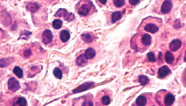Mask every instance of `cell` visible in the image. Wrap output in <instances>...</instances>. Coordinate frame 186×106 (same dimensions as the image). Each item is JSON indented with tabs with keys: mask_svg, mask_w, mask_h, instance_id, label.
<instances>
[{
	"mask_svg": "<svg viewBox=\"0 0 186 106\" xmlns=\"http://www.w3.org/2000/svg\"><path fill=\"white\" fill-rule=\"evenodd\" d=\"M171 73V70L167 65L161 67L158 71V75L159 78H164Z\"/></svg>",
	"mask_w": 186,
	"mask_h": 106,
	"instance_id": "cell-10",
	"label": "cell"
},
{
	"mask_svg": "<svg viewBox=\"0 0 186 106\" xmlns=\"http://www.w3.org/2000/svg\"><path fill=\"white\" fill-rule=\"evenodd\" d=\"M97 5L99 7H103L106 5L107 0H95Z\"/></svg>",
	"mask_w": 186,
	"mask_h": 106,
	"instance_id": "cell-30",
	"label": "cell"
},
{
	"mask_svg": "<svg viewBox=\"0 0 186 106\" xmlns=\"http://www.w3.org/2000/svg\"><path fill=\"white\" fill-rule=\"evenodd\" d=\"M164 95L163 96V104L166 106H171L173 104L175 100L174 95L169 92L165 93Z\"/></svg>",
	"mask_w": 186,
	"mask_h": 106,
	"instance_id": "cell-7",
	"label": "cell"
},
{
	"mask_svg": "<svg viewBox=\"0 0 186 106\" xmlns=\"http://www.w3.org/2000/svg\"><path fill=\"white\" fill-rule=\"evenodd\" d=\"M75 11L80 16L86 17L92 14L95 7L91 0H80L76 4Z\"/></svg>",
	"mask_w": 186,
	"mask_h": 106,
	"instance_id": "cell-1",
	"label": "cell"
},
{
	"mask_svg": "<svg viewBox=\"0 0 186 106\" xmlns=\"http://www.w3.org/2000/svg\"><path fill=\"white\" fill-rule=\"evenodd\" d=\"M87 60L88 59L85 57L84 54H81L77 58L76 60V63L78 66H83L88 63Z\"/></svg>",
	"mask_w": 186,
	"mask_h": 106,
	"instance_id": "cell-19",
	"label": "cell"
},
{
	"mask_svg": "<svg viewBox=\"0 0 186 106\" xmlns=\"http://www.w3.org/2000/svg\"><path fill=\"white\" fill-rule=\"evenodd\" d=\"M84 55L87 59H92L95 57L96 52L92 48H89L85 50Z\"/></svg>",
	"mask_w": 186,
	"mask_h": 106,
	"instance_id": "cell-17",
	"label": "cell"
},
{
	"mask_svg": "<svg viewBox=\"0 0 186 106\" xmlns=\"http://www.w3.org/2000/svg\"><path fill=\"white\" fill-rule=\"evenodd\" d=\"M137 43L139 42L138 44V46L136 48V50L139 46H142V48L148 47L151 44L152 37L148 33H144L143 35H140L137 37Z\"/></svg>",
	"mask_w": 186,
	"mask_h": 106,
	"instance_id": "cell-3",
	"label": "cell"
},
{
	"mask_svg": "<svg viewBox=\"0 0 186 106\" xmlns=\"http://www.w3.org/2000/svg\"><path fill=\"white\" fill-rule=\"evenodd\" d=\"M122 18V14L120 11H115L112 13L111 15V22L115 23L118 21L120 20Z\"/></svg>",
	"mask_w": 186,
	"mask_h": 106,
	"instance_id": "cell-18",
	"label": "cell"
},
{
	"mask_svg": "<svg viewBox=\"0 0 186 106\" xmlns=\"http://www.w3.org/2000/svg\"><path fill=\"white\" fill-rule=\"evenodd\" d=\"M8 90L12 92H15L21 88L19 82L15 77H11L8 82Z\"/></svg>",
	"mask_w": 186,
	"mask_h": 106,
	"instance_id": "cell-6",
	"label": "cell"
},
{
	"mask_svg": "<svg viewBox=\"0 0 186 106\" xmlns=\"http://www.w3.org/2000/svg\"><path fill=\"white\" fill-rule=\"evenodd\" d=\"M141 0H129V3L132 6H136L140 2Z\"/></svg>",
	"mask_w": 186,
	"mask_h": 106,
	"instance_id": "cell-32",
	"label": "cell"
},
{
	"mask_svg": "<svg viewBox=\"0 0 186 106\" xmlns=\"http://www.w3.org/2000/svg\"><path fill=\"white\" fill-rule=\"evenodd\" d=\"M160 12L161 14H166L171 12L173 7L172 0H160Z\"/></svg>",
	"mask_w": 186,
	"mask_h": 106,
	"instance_id": "cell-4",
	"label": "cell"
},
{
	"mask_svg": "<svg viewBox=\"0 0 186 106\" xmlns=\"http://www.w3.org/2000/svg\"><path fill=\"white\" fill-rule=\"evenodd\" d=\"M150 81L148 77L144 75H141L139 77V82L142 86H145L148 84Z\"/></svg>",
	"mask_w": 186,
	"mask_h": 106,
	"instance_id": "cell-21",
	"label": "cell"
},
{
	"mask_svg": "<svg viewBox=\"0 0 186 106\" xmlns=\"http://www.w3.org/2000/svg\"><path fill=\"white\" fill-rule=\"evenodd\" d=\"M54 16L56 17H63L65 20L69 22H71L74 20L75 18L74 14L72 13L68 12L65 9H62V8H60L56 11Z\"/></svg>",
	"mask_w": 186,
	"mask_h": 106,
	"instance_id": "cell-5",
	"label": "cell"
},
{
	"mask_svg": "<svg viewBox=\"0 0 186 106\" xmlns=\"http://www.w3.org/2000/svg\"><path fill=\"white\" fill-rule=\"evenodd\" d=\"M182 42L179 39H175L170 42L169 45L170 51L172 52L176 51L181 47Z\"/></svg>",
	"mask_w": 186,
	"mask_h": 106,
	"instance_id": "cell-12",
	"label": "cell"
},
{
	"mask_svg": "<svg viewBox=\"0 0 186 106\" xmlns=\"http://www.w3.org/2000/svg\"><path fill=\"white\" fill-rule=\"evenodd\" d=\"M94 83L93 82H86L83 84L73 90V92L74 93L81 92L85 91L91 88L94 86Z\"/></svg>",
	"mask_w": 186,
	"mask_h": 106,
	"instance_id": "cell-11",
	"label": "cell"
},
{
	"mask_svg": "<svg viewBox=\"0 0 186 106\" xmlns=\"http://www.w3.org/2000/svg\"><path fill=\"white\" fill-rule=\"evenodd\" d=\"M63 22L60 19H55L52 22V26L54 29H59L62 26Z\"/></svg>",
	"mask_w": 186,
	"mask_h": 106,
	"instance_id": "cell-23",
	"label": "cell"
},
{
	"mask_svg": "<svg viewBox=\"0 0 186 106\" xmlns=\"http://www.w3.org/2000/svg\"><path fill=\"white\" fill-rule=\"evenodd\" d=\"M81 37L83 40L87 43H90L93 41L92 36L89 33H83L81 35Z\"/></svg>",
	"mask_w": 186,
	"mask_h": 106,
	"instance_id": "cell-26",
	"label": "cell"
},
{
	"mask_svg": "<svg viewBox=\"0 0 186 106\" xmlns=\"http://www.w3.org/2000/svg\"><path fill=\"white\" fill-rule=\"evenodd\" d=\"M31 54V52L30 49H27L24 52L23 55L25 57H28L30 56Z\"/></svg>",
	"mask_w": 186,
	"mask_h": 106,
	"instance_id": "cell-33",
	"label": "cell"
},
{
	"mask_svg": "<svg viewBox=\"0 0 186 106\" xmlns=\"http://www.w3.org/2000/svg\"><path fill=\"white\" fill-rule=\"evenodd\" d=\"M147 96L144 94L140 95L136 99L135 103L136 105L143 106L146 105L148 101Z\"/></svg>",
	"mask_w": 186,
	"mask_h": 106,
	"instance_id": "cell-13",
	"label": "cell"
},
{
	"mask_svg": "<svg viewBox=\"0 0 186 106\" xmlns=\"http://www.w3.org/2000/svg\"><path fill=\"white\" fill-rule=\"evenodd\" d=\"M60 39L62 42L65 43L70 39L71 36L70 32L66 30H63L60 33Z\"/></svg>",
	"mask_w": 186,
	"mask_h": 106,
	"instance_id": "cell-14",
	"label": "cell"
},
{
	"mask_svg": "<svg viewBox=\"0 0 186 106\" xmlns=\"http://www.w3.org/2000/svg\"><path fill=\"white\" fill-rule=\"evenodd\" d=\"M82 106H93L92 101L91 100H84L83 103L81 105Z\"/></svg>",
	"mask_w": 186,
	"mask_h": 106,
	"instance_id": "cell-31",
	"label": "cell"
},
{
	"mask_svg": "<svg viewBox=\"0 0 186 106\" xmlns=\"http://www.w3.org/2000/svg\"><path fill=\"white\" fill-rule=\"evenodd\" d=\"M31 32L27 31H23V32H22L20 35V37L19 38L21 39H27L29 38V35L31 34Z\"/></svg>",
	"mask_w": 186,
	"mask_h": 106,
	"instance_id": "cell-28",
	"label": "cell"
},
{
	"mask_svg": "<svg viewBox=\"0 0 186 106\" xmlns=\"http://www.w3.org/2000/svg\"><path fill=\"white\" fill-rule=\"evenodd\" d=\"M13 58H3L0 60V67L3 68L7 67L14 62Z\"/></svg>",
	"mask_w": 186,
	"mask_h": 106,
	"instance_id": "cell-16",
	"label": "cell"
},
{
	"mask_svg": "<svg viewBox=\"0 0 186 106\" xmlns=\"http://www.w3.org/2000/svg\"><path fill=\"white\" fill-rule=\"evenodd\" d=\"M165 58L166 62L168 64H172L174 60V57L173 54L169 51L166 52Z\"/></svg>",
	"mask_w": 186,
	"mask_h": 106,
	"instance_id": "cell-20",
	"label": "cell"
},
{
	"mask_svg": "<svg viewBox=\"0 0 186 106\" xmlns=\"http://www.w3.org/2000/svg\"><path fill=\"white\" fill-rule=\"evenodd\" d=\"M27 101L26 99L23 97H19L13 105H19L21 106H26L27 105Z\"/></svg>",
	"mask_w": 186,
	"mask_h": 106,
	"instance_id": "cell-25",
	"label": "cell"
},
{
	"mask_svg": "<svg viewBox=\"0 0 186 106\" xmlns=\"http://www.w3.org/2000/svg\"><path fill=\"white\" fill-rule=\"evenodd\" d=\"M53 73L56 78L59 79V80H61L62 78V72L59 67L55 68L54 70L53 71Z\"/></svg>",
	"mask_w": 186,
	"mask_h": 106,
	"instance_id": "cell-24",
	"label": "cell"
},
{
	"mask_svg": "<svg viewBox=\"0 0 186 106\" xmlns=\"http://www.w3.org/2000/svg\"><path fill=\"white\" fill-rule=\"evenodd\" d=\"M53 35L51 31L46 29L43 32L42 37V41L45 45L50 43L53 41Z\"/></svg>",
	"mask_w": 186,
	"mask_h": 106,
	"instance_id": "cell-8",
	"label": "cell"
},
{
	"mask_svg": "<svg viewBox=\"0 0 186 106\" xmlns=\"http://www.w3.org/2000/svg\"><path fill=\"white\" fill-rule=\"evenodd\" d=\"M103 95L101 97V101L103 105H107L110 104L112 99V93L109 90L103 93Z\"/></svg>",
	"mask_w": 186,
	"mask_h": 106,
	"instance_id": "cell-9",
	"label": "cell"
},
{
	"mask_svg": "<svg viewBox=\"0 0 186 106\" xmlns=\"http://www.w3.org/2000/svg\"><path fill=\"white\" fill-rule=\"evenodd\" d=\"M13 73L19 78H22L23 76V71L19 66H15L14 67Z\"/></svg>",
	"mask_w": 186,
	"mask_h": 106,
	"instance_id": "cell-22",
	"label": "cell"
},
{
	"mask_svg": "<svg viewBox=\"0 0 186 106\" xmlns=\"http://www.w3.org/2000/svg\"><path fill=\"white\" fill-rule=\"evenodd\" d=\"M147 56L149 61L151 62H155L156 61L155 53L153 52H149V53H148Z\"/></svg>",
	"mask_w": 186,
	"mask_h": 106,
	"instance_id": "cell-29",
	"label": "cell"
},
{
	"mask_svg": "<svg viewBox=\"0 0 186 106\" xmlns=\"http://www.w3.org/2000/svg\"><path fill=\"white\" fill-rule=\"evenodd\" d=\"M162 21L157 18L149 17L143 20L142 26L146 31L154 34L158 31Z\"/></svg>",
	"mask_w": 186,
	"mask_h": 106,
	"instance_id": "cell-2",
	"label": "cell"
},
{
	"mask_svg": "<svg viewBox=\"0 0 186 106\" xmlns=\"http://www.w3.org/2000/svg\"><path fill=\"white\" fill-rule=\"evenodd\" d=\"M39 8L40 7L36 3H29L26 6L27 10L33 13L37 12Z\"/></svg>",
	"mask_w": 186,
	"mask_h": 106,
	"instance_id": "cell-15",
	"label": "cell"
},
{
	"mask_svg": "<svg viewBox=\"0 0 186 106\" xmlns=\"http://www.w3.org/2000/svg\"><path fill=\"white\" fill-rule=\"evenodd\" d=\"M114 5L117 8H121L125 4V0H112Z\"/></svg>",
	"mask_w": 186,
	"mask_h": 106,
	"instance_id": "cell-27",
	"label": "cell"
}]
</instances>
